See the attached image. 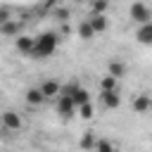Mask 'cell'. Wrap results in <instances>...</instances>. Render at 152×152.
Listing matches in <instances>:
<instances>
[{
  "mask_svg": "<svg viewBox=\"0 0 152 152\" xmlns=\"http://www.w3.org/2000/svg\"><path fill=\"white\" fill-rule=\"evenodd\" d=\"M93 150H97V152H112V150H114V145H112V142H107V140H95Z\"/></svg>",
  "mask_w": 152,
  "mask_h": 152,
  "instance_id": "d6986e66",
  "label": "cell"
},
{
  "mask_svg": "<svg viewBox=\"0 0 152 152\" xmlns=\"http://www.w3.org/2000/svg\"><path fill=\"white\" fill-rule=\"evenodd\" d=\"M93 145H95V138H93V131H88V133H86V138L81 140V147H86V150H90Z\"/></svg>",
  "mask_w": 152,
  "mask_h": 152,
  "instance_id": "ffe728a7",
  "label": "cell"
},
{
  "mask_svg": "<svg viewBox=\"0 0 152 152\" xmlns=\"http://www.w3.org/2000/svg\"><path fill=\"white\" fill-rule=\"evenodd\" d=\"M0 131H2V126H0Z\"/></svg>",
  "mask_w": 152,
  "mask_h": 152,
  "instance_id": "603a6c76",
  "label": "cell"
},
{
  "mask_svg": "<svg viewBox=\"0 0 152 152\" xmlns=\"http://www.w3.org/2000/svg\"><path fill=\"white\" fill-rule=\"evenodd\" d=\"M90 10H93V14H104L107 0H93V2H90Z\"/></svg>",
  "mask_w": 152,
  "mask_h": 152,
  "instance_id": "ac0fdd59",
  "label": "cell"
},
{
  "mask_svg": "<svg viewBox=\"0 0 152 152\" xmlns=\"http://www.w3.org/2000/svg\"><path fill=\"white\" fill-rule=\"evenodd\" d=\"M100 100H102L104 109H116V107L121 104V97H119V90H116V88H112V90H102V93H100Z\"/></svg>",
  "mask_w": 152,
  "mask_h": 152,
  "instance_id": "5b68a950",
  "label": "cell"
},
{
  "mask_svg": "<svg viewBox=\"0 0 152 152\" xmlns=\"http://www.w3.org/2000/svg\"><path fill=\"white\" fill-rule=\"evenodd\" d=\"M138 40L142 43V45H150L152 43V24L147 21V24H140V28H138Z\"/></svg>",
  "mask_w": 152,
  "mask_h": 152,
  "instance_id": "8fae6325",
  "label": "cell"
},
{
  "mask_svg": "<svg viewBox=\"0 0 152 152\" xmlns=\"http://www.w3.org/2000/svg\"><path fill=\"white\" fill-rule=\"evenodd\" d=\"M150 107H152V100H150V95H138V97H133V112H138V114H145V112H150Z\"/></svg>",
  "mask_w": 152,
  "mask_h": 152,
  "instance_id": "52a82bcc",
  "label": "cell"
},
{
  "mask_svg": "<svg viewBox=\"0 0 152 152\" xmlns=\"http://www.w3.org/2000/svg\"><path fill=\"white\" fill-rule=\"evenodd\" d=\"M40 88V93H43V97H57V93H59V83L55 81V78H50V81H45L43 86H38Z\"/></svg>",
  "mask_w": 152,
  "mask_h": 152,
  "instance_id": "9c48e42d",
  "label": "cell"
},
{
  "mask_svg": "<svg viewBox=\"0 0 152 152\" xmlns=\"http://www.w3.org/2000/svg\"><path fill=\"white\" fill-rule=\"evenodd\" d=\"M76 2H81V0H76Z\"/></svg>",
  "mask_w": 152,
  "mask_h": 152,
  "instance_id": "cb8c5ba5",
  "label": "cell"
},
{
  "mask_svg": "<svg viewBox=\"0 0 152 152\" xmlns=\"http://www.w3.org/2000/svg\"><path fill=\"white\" fill-rule=\"evenodd\" d=\"M0 126H2L5 131H19V128H21V116H19L17 112L7 109V112H2V116H0Z\"/></svg>",
  "mask_w": 152,
  "mask_h": 152,
  "instance_id": "7a4b0ae2",
  "label": "cell"
},
{
  "mask_svg": "<svg viewBox=\"0 0 152 152\" xmlns=\"http://www.w3.org/2000/svg\"><path fill=\"white\" fill-rule=\"evenodd\" d=\"M78 38H83V40H90V38H95V31H93V26L88 24V19L78 24Z\"/></svg>",
  "mask_w": 152,
  "mask_h": 152,
  "instance_id": "5bb4252c",
  "label": "cell"
},
{
  "mask_svg": "<svg viewBox=\"0 0 152 152\" xmlns=\"http://www.w3.org/2000/svg\"><path fill=\"white\" fill-rule=\"evenodd\" d=\"M74 112H76V104H74L71 95L57 93V114H62V116H71Z\"/></svg>",
  "mask_w": 152,
  "mask_h": 152,
  "instance_id": "3957f363",
  "label": "cell"
},
{
  "mask_svg": "<svg viewBox=\"0 0 152 152\" xmlns=\"http://www.w3.org/2000/svg\"><path fill=\"white\" fill-rule=\"evenodd\" d=\"M14 45H17V50L19 52H24V55H28L31 52V48H33V38L31 36H14Z\"/></svg>",
  "mask_w": 152,
  "mask_h": 152,
  "instance_id": "ba28073f",
  "label": "cell"
},
{
  "mask_svg": "<svg viewBox=\"0 0 152 152\" xmlns=\"http://www.w3.org/2000/svg\"><path fill=\"white\" fill-rule=\"evenodd\" d=\"M19 31H21V21L19 19H7V21H2L0 24V33L2 36H19Z\"/></svg>",
  "mask_w": 152,
  "mask_h": 152,
  "instance_id": "8992f818",
  "label": "cell"
},
{
  "mask_svg": "<svg viewBox=\"0 0 152 152\" xmlns=\"http://www.w3.org/2000/svg\"><path fill=\"white\" fill-rule=\"evenodd\" d=\"M116 76H112V74H107V76H102V81H100V88L102 90H112V88H116Z\"/></svg>",
  "mask_w": 152,
  "mask_h": 152,
  "instance_id": "e0dca14e",
  "label": "cell"
},
{
  "mask_svg": "<svg viewBox=\"0 0 152 152\" xmlns=\"http://www.w3.org/2000/svg\"><path fill=\"white\" fill-rule=\"evenodd\" d=\"M150 17H152V14H150V10H147L142 2H133V5H131V19H133V21H138V24H147Z\"/></svg>",
  "mask_w": 152,
  "mask_h": 152,
  "instance_id": "277c9868",
  "label": "cell"
},
{
  "mask_svg": "<svg viewBox=\"0 0 152 152\" xmlns=\"http://www.w3.org/2000/svg\"><path fill=\"white\" fill-rule=\"evenodd\" d=\"M43 93H40V88H28L26 90V102L31 104V107H36V104H43Z\"/></svg>",
  "mask_w": 152,
  "mask_h": 152,
  "instance_id": "4fadbf2b",
  "label": "cell"
},
{
  "mask_svg": "<svg viewBox=\"0 0 152 152\" xmlns=\"http://www.w3.org/2000/svg\"><path fill=\"white\" fill-rule=\"evenodd\" d=\"M109 74H112V76H116V78H121V76L126 74V66H124L121 62H116V59H114V62H109Z\"/></svg>",
  "mask_w": 152,
  "mask_h": 152,
  "instance_id": "2e32d148",
  "label": "cell"
},
{
  "mask_svg": "<svg viewBox=\"0 0 152 152\" xmlns=\"http://www.w3.org/2000/svg\"><path fill=\"white\" fill-rule=\"evenodd\" d=\"M55 19H59V21H66V19H69V12H66L64 7H57V10H55Z\"/></svg>",
  "mask_w": 152,
  "mask_h": 152,
  "instance_id": "44dd1931",
  "label": "cell"
},
{
  "mask_svg": "<svg viewBox=\"0 0 152 152\" xmlns=\"http://www.w3.org/2000/svg\"><path fill=\"white\" fill-rule=\"evenodd\" d=\"M76 112H78V116H81V119H90V116L95 114V109H93L90 100H88V102H83V104H78V107H76Z\"/></svg>",
  "mask_w": 152,
  "mask_h": 152,
  "instance_id": "9a60e30c",
  "label": "cell"
},
{
  "mask_svg": "<svg viewBox=\"0 0 152 152\" xmlns=\"http://www.w3.org/2000/svg\"><path fill=\"white\" fill-rule=\"evenodd\" d=\"M7 19H12V14H10V10H5V7H2V10H0V24H2V21H7Z\"/></svg>",
  "mask_w": 152,
  "mask_h": 152,
  "instance_id": "7402d4cb",
  "label": "cell"
},
{
  "mask_svg": "<svg viewBox=\"0 0 152 152\" xmlns=\"http://www.w3.org/2000/svg\"><path fill=\"white\" fill-rule=\"evenodd\" d=\"M57 43H59V33H55V31H48V33H43V36H38V38H33V48H31V57H36V59H45V57H50L55 50H57Z\"/></svg>",
  "mask_w": 152,
  "mask_h": 152,
  "instance_id": "6da1fadb",
  "label": "cell"
},
{
  "mask_svg": "<svg viewBox=\"0 0 152 152\" xmlns=\"http://www.w3.org/2000/svg\"><path fill=\"white\" fill-rule=\"evenodd\" d=\"M88 24L93 26V31H95V33H102V31H107V17H104V14H90Z\"/></svg>",
  "mask_w": 152,
  "mask_h": 152,
  "instance_id": "30bf717a",
  "label": "cell"
},
{
  "mask_svg": "<svg viewBox=\"0 0 152 152\" xmlns=\"http://www.w3.org/2000/svg\"><path fill=\"white\" fill-rule=\"evenodd\" d=\"M71 100H74V104L78 107V104H83V102H88V100H90V93H88L86 88L76 86V88L71 90Z\"/></svg>",
  "mask_w": 152,
  "mask_h": 152,
  "instance_id": "7c38bea8",
  "label": "cell"
}]
</instances>
